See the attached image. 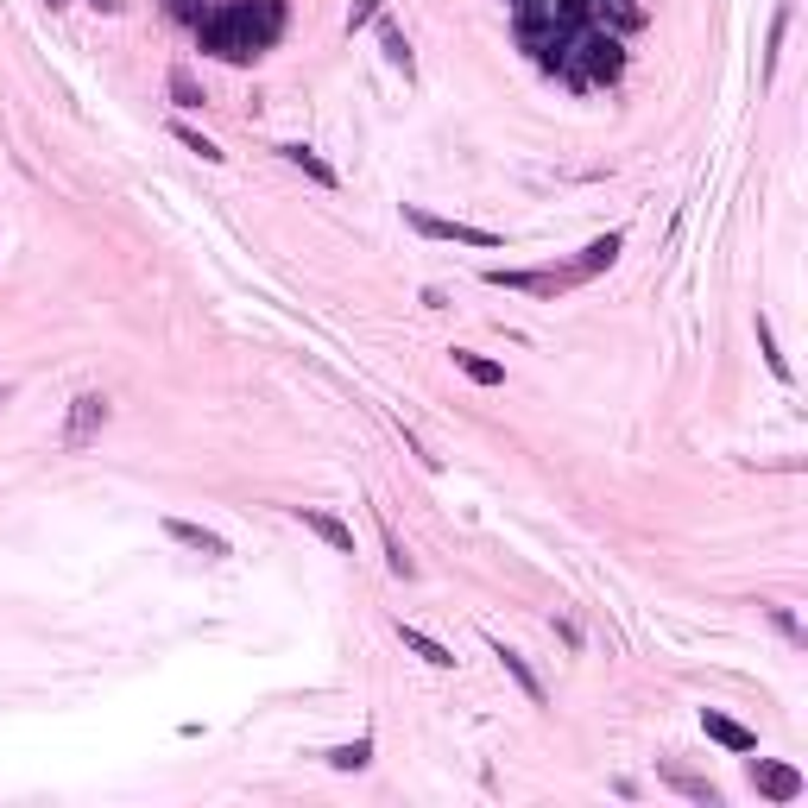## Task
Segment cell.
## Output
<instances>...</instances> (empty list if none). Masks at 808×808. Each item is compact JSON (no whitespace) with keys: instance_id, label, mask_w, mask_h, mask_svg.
I'll return each instance as SVG.
<instances>
[{"instance_id":"7","label":"cell","mask_w":808,"mask_h":808,"mask_svg":"<svg viewBox=\"0 0 808 808\" xmlns=\"http://www.w3.org/2000/svg\"><path fill=\"white\" fill-rule=\"evenodd\" d=\"M487 285L531 291V297H556V291H569L575 278H569V266H562V272H505V266H493V272H487Z\"/></svg>"},{"instance_id":"24","label":"cell","mask_w":808,"mask_h":808,"mask_svg":"<svg viewBox=\"0 0 808 808\" xmlns=\"http://www.w3.org/2000/svg\"><path fill=\"white\" fill-rule=\"evenodd\" d=\"M771 625H777V632L790 638V644H802V625H796V613H790V606H771Z\"/></svg>"},{"instance_id":"8","label":"cell","mask_w":808,"mask_h":808,"mask_svg":"<svg viewBox=\"0 0 808 808\" xmlns=\"http://www.w3.org/2000/svg\"><path fill=\"white\" fill-rule=\"evenodd\" d=\"M701 733L707 739H714V745H726V752H758V733H752V726H739L733 714H720V707H701Z\"/></svg>"},{"instance_id":"3","label":"cell","mask_w":808,"mask_h":808,"mask_svg":"<svg viewBox=\"0 0 808 808\" xmlns=\"http://www.w3.org/2000/svg\"><path fill=\"white\" fill-rule=\"evenodd\" d=\"M404 221L423 234V240H461V247H480V253H499L505 240L493 234V228H468V221H442V215H430V209H417V202H404Z\"/></svg>"},{"instance_id":"2","label":"cell","mask_w":808,"mask_h":808,"mask_svg":"<svg viewBox=\"0 0 808 808\" xmlns=\"http://www.w3.org/2000/svg\"><path fill=\"white\" fill-rule=\"evenodd\" d=\"M171 13L190 26V38L209 57L253 64L285 32V0H171Z\"/></svg>"},{"instance_id":"9","label":"cell","mask_w":808,"mask_h":808,"mask_svg":"<svg viewBox=\"0 0 808 808\" xmlns=\"http://www.w3.org/2000/svg\"><path fill=\"white\" fill-rule=\"evenodd\" d=\"M278 158H285V165H297L303 177H310V184H322V190H341L335 165H329V158H322L316 146H303V139H291V146H278Z\"/></svg>"},{"instance_id":"10","label":"cell","mask_w":808,"mask_h":808,"mask_svg":"<svg viewBox=\"0 0 808 808\" xmlns=\"http://www.w3.org/2000/svg\"><path fill=\"white\" fill-rule=\"evenodd\" d=\"M165 537L184 543V550H196V556H234L228 537H221V531H202V524H190V518H165Z\"/></svg>"},{"instance_id":"22","label":"cell","mask_w":808,"mask_h":808,"mask_svg":"<svg viewBox=\"0 0 808 808\" xmlns=\"http://www.w3.org/2000/svg\"><path fill=\"white\" fill-rule=\"evenodd\" d=\"M379 7H386V0H354V7H348V38H354L360 26H373V19H379Z\"/></svg>"},{"instance_id":"18","label":"cell","mask_w":808,"mask_h":808,"mask_svg":"<svg viewBox=\"0 0 808 808\" xmlns=\"http://www.w3.org/2000/svg\"><path fill=\"white\" fill-rule=\"evenodd\" d=\"M379 51H386V64L404 70V76H417V57H411V38H404L398 26H379Z\"/></svg>"},{"instance_id":"20","label":"cell","mask_w":808,"mask_h":808,"mask_svg":"<svg viewBox=\"0 0 808 808\" xmlns=\"http://www.w3.org/2000/svg\"><path fill=\"white\" fill-rule=\"evenodd\" d=\"M165 89H171V101H177V108H202V101H209V95H202V83H196V76H190L184 64H177V70L165 76Z\"/></svg>"},{"instance_id":"25","label":"cell","mask_w":808,"mask_h":808,"mask_svg":"<svg viewBox=\"0 0 808 808\" xmlns=\"http://www.w3.org/2000/svg\"><path fill=\"white\" fill-rule=\"evenodd\" d=\"M550 625H556V638L569 644V651H581V625H575V619H550Z\"/></svg>"},{"instance_id":"27","label":"cell","mask_w":808,"mask_h":808,"mask_svg":"<svg viewBox=\"0 0 808 808\" xmlns=\"http://www.w3.org/2000/svg\"><path fill=\"white\" fill-rule=\"evenodd\" d=\"M45 7H51V13H57V7H70V0H45Z\"/></svg>"},{"instance_id":"15","label":"cell","mask_w":808,"mask_h":808,"mask_svg":"<svg viewBox=\"0 0 808 808\" xmlns=\"http://www.w3.org/2000/svg\"><path fill=\"white\" fill-rule=\"evenodd\" d=\"M657 777L670 783V790H682L689 802H701V808H720V790H714V783H707V777H689V771H676V764H663Z\"/></svg>"},{"instance_id":"26","label":"cell","mask_w":808,"mask_h":808,"mask_svg":"<svg viewBox=\"0 0 808 808\" xmlns=\"http://www.w3.org/2000/svg\"><path fill=\"white\" fill-rule=\"evenodd\" d=\"M89 7H95V13H120V0H89Z\"/></svg>"},{"instance_id":"11","label":"cell","mask_w":808,"mask_h":808,"mask_svg":"<svg viewBox=\"0 0 808 808\" xmlns=\"http://www.w3.org/2000/svg\"><path fill=\"white\" fill-rule=\"evenodd\" d=\"M398 638H404V651H411V657H423V663H430V670H455V651H449V644H442V638H430V632H417V625H404L398 619Z\"/></svg>"},{"instance_id":"23","label":"cell","mask_w":808,"mask_h":808,"mask_svg":"<svg viewBox=\"0 0 808 808\" xmlns=\"http://www.w3.org/2000/svg\"><path fill=\"white\" fill-rule=\"evenodd\" d=\"M783 32H790V7H777V19H771V57H764V64L777 70V51H783Z\"/></svg>"},{"instance_id":"16","label":"cell","mask_w":808,"mask_h":808,"mask_svg":"<svg viewBox=\"0 0 808 808\" xmlns=\"http://www.w3.org/2000/svg\"><path fill=\"white\" fill-rule=\"evenodd\" d=\"M758 354H764V367H771V379L777 386H790V360H783V348H777V329H771V316H758Z\"/></svg>"},{"instance_id":"17","label":"cell","mask_w":808,"mask_h":808,"mask_svg":"<svg viewBox=\"0 0 808 808\" xmlns=\"http://www.w3.org/2000/svg\"><path fill=\"white\" fill-rule=\"evenodd\" d=\"M171 139H177V146H184V152H196L202 165H221V158H228V152H221V146H215L209 133H196L190 120H171Z\"/></svg>"},{"instance_id":"1","label":"cell","mask_w":808,"mask_h":808,"mask_svg":"<svg viewBox=\"0 0 808 808\" xmlns=\"http://www.w3.org/2000/svg\"><path fill=\"white\" fill-rule=\"evenodd\" d=\"M512 26L537 70L588 95L619 83L625 32L644 26V7L638 0H512Z\"/></svg>"},{"instance_id":"19","label":"cell","mask_w":808,"mask_h":808,"mask_svg":"<svg viewBox=\"0 0 808 808\" xmlns=\"http://www.w3.org/2000/svg\"><path fill=\"white\" fill-rule=\"evenodd\" d=\"M373 524H379V550H386V569H392L398 581H411V575H417V562L404 556V543H398V531H392L386 518H373Z\"/></svg>"},{"instance_id":"21","label":"cell","mask_w":808,"mask_h":808,"mask_svg":"<svg viewBox=\"0 0 808 808\" xmlns=\"http://www.w3.org/2000/svg\"><path fill=\"white\" fill-rule=\"evenodd\" d=\"M367 764H373V739H354L329 752V771H367Z\"/></svg>"},{"instance_id":"6","label":"cell","mask_w":808,"mask_h":808,"mask_svg":"<svg viewBox=\"0 0 808 808\" xmlns=\"http://www.w3.org/2000/svg\"><path fill=\"white\" fill-rule=\"evenodd\" d=\"M291 518L303 524V531H316L335 556H354V531H348V524H341L335 512H322V505H291Z\"/></svg>"},{"instance_id":"13","label":"cell","mask_w":808,"mask_h":808,"mask_svg":"<svg viewBox=\"0 0 808 808\" xmlns=\"http://www.w3.org/2000/svg\"><path fill=\"white\" fill-rule=\"evenodd\" d=\"M619 247H625V234H600V240H588V247H581V259L569 266V278L581 285V278H594V272H606L619 259Z\"/></svg>"},{"instance_id":"5","label":"cell","mask_w":808,"mask_h":808,"mask_svg":"<svg viewBox=\"0 0 808 808\" xmlns=\"http://www.w3.org/2000/svg\"><path fill=\"white\" fill-rule=\"evenodd\" d=\"M745 777H752V790H758L764 802H777V808L802 802V771H796V764H777V758H752V764H745Z\"/></svg>"},{"instance_id":"12","label":"cell","mask_w":808,"mask_h":808,"mask_svg":"<svg viewBox=\"0 0 808 808\" xmlns=\"http://www.w3.org/2000/svg\"><path fill=\"white\" fill-rule=\"evenodd\" d=\"M487 651L499 657V670H505V676H512L518 689H524V701H531V707H543V682L531 676V663H524V657L512 651V644H499V638H487Z\"/></svg>"},{"instance_id":"14","label":"cell","mask_w":808,"mask_h":808,"mask_svg":"<svg viewBox=\"0 0 808 808\" xmlns=\"http://www.w3.org/2000/svg\"><path fill=\"white\" fill-rule=\"evenodd\" d=\"M449 360H455V373L468 379V386H487V392H493V386H505V367H499V360H487V354H474V348H455Z\"/></svg>"},{"instance_id":"4","label":"cell","mask_w":808,"mask_h":808,"mask_svg":"<svg viewBox=\"0 0 808 808\" xmlns=\"http://www.w3.org/2000/svg\"><path fill=\"white\" fill-rule=\"evenodd\" d=\"M108 417H114V404L101 398V392H76V398H70V423H64V449H70V455L89 449V442L108 430Z\"/></svg>"}]
</instances>
